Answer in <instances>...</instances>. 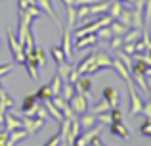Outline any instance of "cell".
Returning a JSON list of instances; mask_svg holds the SVG:
<instances>
[{
	"label": "cell",
	"mask_w": 151,
	"mask_h": 146,
	"mask_svg": "<svg viewBox=\"0 0 151 146\" xmlns=\"http://www.w3.org/2000/svg\"><path fill=\"white\" fill-rule=\"evenodd\" d=\"M6 33H8V46H10V52H12V56H14V62H17V64H25V50H23V44L17 41L14 29L8 27Z\"/></svg>",
	"instance_id": "1"
},
{
	"label": "cell",
	"mask_w": 151,
	"mask_h": 146,
	"mask_svg": "<svg viewBox=\"0 0 151 146\" xmlns=\"http://www.w3.org/2000/svg\"><path fill=\"white\" fill-rule=\"evenodd\" d=\"M111 65H113V58L109 56V52H105V50H96V60H94V64L90 65L88 73H98L101 71V69H111Z\"/></svg>",
	"instance_id": "2"
},
{
	"label": "cell",
	"mask_w": 151,
	"mask_h": 146,
	"mask_svg": "<svg viewBox=\"0 0 151 146\" xmlns=\"http://www.w3.org/2000/svg\"><path fill=\"white\" fill-rule=\"evenodd\" d=\"M126 85H128V94H130V110H128V113L132 117H136V115H140V113H142V108H144V98L136 92V89H134V81L126 83Z\"/></svg>",
	"instance_id": "3"
},
{
	"label": "cell",
	"mask_w": 151,
	"mask_h": 146,
	"mask_svg": "<svg viewBox=\"0 0 151 146\" xmlns=\"http://www.w3.org/2000/svg\"><path fill=\"white\" fill-rule=\"evenodd\" d=\"M19 115H21V119H23V129H25V131H29V135H31V133L40 131V129L44 127V123H46V119H42V117L25 115V113H19Z\"/></svg>",
	"instance_id": "4"
},
{
	"label": "cell",
	"mask_w": 151,
	"mask_h": 146,
	"mask_svg": "<svg viewBox=\"0 0 151 146\" xmlns=\"http://www.w3.org/2000/svg\"><path fill=\"white\" fill-rule=\"evenodd\" d=\"M69 106L75 112V115H82L84 112H88V98L81 92H75V96L69 100Z\"/></svg>",
	"instance_id": "5"
},
{
	"label": "cell",
	"mask_w": 151,
	"mask_h": 146,
	"mask_svg": "<svg viewBox=\"0 0 151 146\" xmlns=\"http://www.w3.org/2000/svg\"><path fill=\"white\" fill-rule=\"evenodd\" d=\"M98 35L96 33H86L82 35V37H77V41H75V46L73 50H84V48H92V46L98 44Z\"/></svg>",
	"instance_id": "6"
},
{
	"label": "cell",
	"mask_w": 151,
	"mask_h": 146,
	"mask_svg": "<svg viewBox=\"0 0 151 146\" xmlns=\"http://www.w3.org/2000/svg\"><path fill=\"white\" fill-rule=\"evenodd\" d=\"M75 90L84 94L88 100H92V79H90L88 75H81V77L77 79V83H75Z\"/></svg>",
	"instance_id": "7"
},
{
	"label": "cell",
	"mask_w": 151,
	"mask_h": 146,
	"mask_svg": "<svg viewBox=\"0 0 151 146\" xmlns=\"http://www.w3.org/2000/svg\"><path fill=\"white\" fill-rule=\"evenodd\" d=\"M37 4H38V8L42 10V14H46V15L52 19V21H54V25L58 27V29H61V21H59L55 10L52 8V0H37Z\"/></svg>",
	"instance_id": "8"
},
{
	"label": "cell",
	"mask_w": 151,
	"mask_h": 146,
	"mask_svg": "<svg viewBox=\"0 0 151 146\" xmlns=\"http://www.w3.org/2000/svg\"><path fill=\"white\" fill-rule=\"evenodd\" d=\"M37 102H38L37 94H27L21 102V113H25V115H35V110H37V106H38Z\"/></svg>",
	"instance_id": "9"
},
{
	"label": "cell",
	"mask_w": 151,
	"mask_h": 146,
	"mask_svg": "<svg viewBox=\"0 0 151 146\" xmlns=\"http://www.w3.org/2000/svg\"><path fill=\"white\" fill-rule=\"evenodd\" d=\"M109 131H111V135H115V137H121V139H128L130 137V129L126 127V123L124 121H111L109 123Z\"/></svg>",
	"instance_id": "10"
},
{
	"label": "cell",
	"mask_w": 151,
	"mask_h": 146,
	"mask_svg": "<svg viewBox=\"0 0 151 146\" xmlns=\"http://www.w3.org/2000/svg\"><path fill=\"white\" fill-rule=\"evenodd\" d=\"M71 38H73V29L67 27V29L63 31V41H61V50H63L67 60L73 58V42H71Z\"/></svg>",
	"instance_id": "11"
},
{
	"label": "cell",
	"mask_w": 151,
	"mask_h": 146,
	"mask_svg": "<svg viewBox=\"0 0 151 146\" xmlns=\"http://www.w3.org/2000/svg\"><path fill=\"white\" fill-rule=\"evenodd\" d=\"M111 69H115V73H117L124 83H130V81H132V77H130V69L126 68V65L122 64L119 58H113V65H111Z\"/></svg>",
	"instance_id": "12"
},
{
	"label": "cell",
	"mask_w": 151,
	"mask_h": 146,
	"mask_svg": "<svg viewBox=\"0 0 151 146\" xmlns=\"http://www.w3.org/2000/svg\"><path fill=\"white\" fill-rule=\"evenodd\" d=\"M109 6H111V0H101V2H92V4H88L90 17H94V15H103V14H107Z\"/></svg>",
	"instance_id": "13"
},
{
	"label": "cell",
	"mask_w": 151,
	"mask_h": 146,
	"mask_svg": "<svg viewBox=\"0 0 151 146\" xmlns=\"http://www.w3.org/2000/svg\"><path fill=\"white\" fill-rule=\"evenodd\" d=\"M29 137V131H25V129H15V131H10L8 133V144L10 146H17L19 142H23V140Z\"/></svg>",
	"instance_id": "14"
},
{
	"label": "cell",
	"mask_w": 151,
	"mask_h": 146,
	"mask_svg": "<svg viewBox=\"0 0 151 146\" xmlns=\"http://www.w3.org/2000/svg\"><path fill=\"white\" fill-rule=\"evenodd\" d=\"M78 123H81V129H90L94 127V125H98L100 121H98V115L92 112H84L81 115V119H78Z\"/></svg>",
	"instance_id": "15"
},
{
	"label": "cell",
	"mask_w": 151,
	"mask_h": 146,
	"mask_svg": "<svg viewBox=\"0 0 151 146\" xmlns=\"http://www.w3.org/2000/svg\"><path fill=\"white\" fill-rule=\"evenodd\" d=\"M101 98H105L107 102H109L111 108H115V106H119V92L115 86H105L101 92Z\"/></svg>",
	"instance_id": "16"
},
{
	"label": "cell",
	"mask_w": 151,
	"mask_h": 146,
	"mask_svg": "<svg viewBox=\"0 0 151 146\" xmlns=\"http://www.w3.org/2000/svg\"><path fill=\"white\" fill-rule=\"evenodd\" d=\"M94 60H96V52H90L88 56H84V58H82V62L75 68V69H77V73L78 75H86V73H88V69H90V65L94 64Z\"/></svg>",
	"instance_id": "17"
},
{
	"label": "cell",
	"mask_w": 151,
	"mask_h": 146,
	"mask_svg": "<svg viewBox=\"0 0 151 146\" xmlns=\"http://www.w3.org/2000/svg\"><path fill=\"white\" fill-rule=\"evenodd\" d=\"M14 108V96L10 92H6L4 89H0V112H6V110Z\"/></svg>",
	"instance_id": "18"
},
{
	"label": "cell",
	"mask_w": 151,
	"mask_h": 146,
	"mask_svg": "<svg viewBox=\"0 0 151 146\" xmlns=\"http://www.w3.org/2000/svg\"><path fill=\"white\" fill-rule=\"evenodd\" d=\"M73 68H75V65L71 64L69 60L58 64V75L61 77V81H69V75H71V71H73Z\"/></svg>",
	"instance_id": "19"
},
{
	"label": "cell",
	"mask_w": 151,
	"mask_h": 146,
	"mask_svg": "<svg viewBox=\"0 0 151 146\" xmlns=\"http://www.w3.org/2000/svg\"><path fill=\"white\" fill-rule=\"evenodd\" d=\"M35 94H37V98H38V100H42V102L52 100V98H54V92H52L50 85H40V86H38V90H37Z\"/></svg>",
	"instance_id": "20"
},
{
	"label": "cell",
	"mask_w": 151,
	"mask_h": 146,
	"mask_svg": "<svg viewBox=\"0 0 151 146\" xmlns=\"http://www.w3.org/2000/svg\"><path fill=\"white\" fill-rule=\"evenodd\" d=\"M75 92H77V90H75V85H73V83H69V81H63V85H61V92H59V94H61V96L65 98L67 102H69L71 98L75 96Z\"/></svg>",
	"instance_id": "21"
},
{
	"label": "cell",
	"mask_w": 151,
	"mask_h": 146,
	"mask_svg": "<svg viewBox=\"0 0 151 146\" xmlns=\"http://www.w3.org/2000/svg\"><path fill=\"white\" fill-rule=\"evenodd\" d=\"M44 106H46V110H48V115H52L55 121H58V123H61L63 113H61V112H59V110L54 106V102H52V100H46V102H44Z\"/></svg>",
	"instance_id": "22"
},
{
	"label": "cell",
	"mask_w": 151,
	"mask_h": 146,
	"mask_svg": "<svg viewBox=\"0 0 151 146\" xmlns=\"http://www.w3.org/2000/svg\"><path fill=\"white\" fill-rule=\"evenodd\" d=\"M33 58H35V62H37L38 68H40V65H44V64H46V50L42 48V46H37V44H35Z\"/></svg>",
	"instance_id": "23"
},
{
	"label": "cell",
	"mask_w": 151,
	"mask_h": 146,
	"mask_svg": "<svg viewBox=\"0 0 151 146\" xmlns=\"http://www.w3.org/2000/svg\"><path fill=\"white\" fill-rule=\"evenodd\" d=\"M90 17V12H88V4H81V6H77V21L81 23H86V19Z\"/></svg>",
	"instance_id": "24"
},
{
	"label": "cell",
	"mask_w": 151,
	"mask_h": 146,
	"mask_svg": "<svg viewBox=\"0 0 151 146\" xmlns=\"http://www.w3.org/2000/svg\"><path fill=\"white\" fill-rule=\"evenodd\" d=\"M109 110H111L109 102H107L105 98H101V100L98 102L96 106H92V108H90V112H92V113H96V115H98V113H103V112H109Z\"/></svg>",
	"instance_id": "25"
},
{
	"label": "cell",
	"mask_w": 151,
	"mask_h": 146,
	"mask_svg": "<svg viewBox=\"0 0 151 146\" xmlns=\"http://www.w3.org/2000/svg\"><path fill=\"white\" fill-rule=\"evenodd\" d=\"M50 56L54 58L55 64H61V62L67 60L65 54H63V50H61V46H52V48H50Z\"/></svg>",
	"instance_id": "26"
},
{
	"label": "cell",
	"mask_w": 151,
	"mask_h": 146,
	"mask_svg": "<svg viewBox=\"0 0 151 146\" xmlns=\"http://www.w3.org/2000/svg\"><path fill=\"white\" fill-rule=\"evenodd\" d=\"M50 85V89H52V92H54V96H58L59 92H61V85H63V81H61V77H59L58 73L52 77V81L48 83Z\"/></svg>",
	"instance_id": "27"
},
{
	"label": "cell",
	"mask_w": 151,
	"mask_h": 146,
	"mask_svg": "<svg viewBox=\"0 0 151 146\" xmlns=\"http://www.w3.org/2000/svg\"><path fill=\"white\" fill-rule=\"evenodd\" d=\"M96 35H98V38H101V41H111V38H113V33H111L109 25H105V27H101V29H98Z\"/></svg>",
	"instance_id": "28"
},
{
	"label": "cell",
	"mask_w": 151,
	"mask_h": 146,
	"mask_svg": "<svg viewBox=\"0 0 151 146\" xmlns=\"http://www.w3.org/2000/svg\"><path fill=\"white\" fill-rule=\"evenodd\" d=\"M121 46H122V38L121 37H113L109 41V50L111 52H117V50H121Z\"/></svg>",
	"instance_id": "29"
},
{
	"label": "cell",
	"mask_w": 151,
	"mask_h": 146,
	"mask_svg": "<svg viewBox=\"0 0 151 146\" xmlns=\"http://www.w3.org/2000/svg\"><path fill=\"white\" fill-rule=\"evenodd\" d=\"M109 115H111V121H121L122 119V110L119 106H115V108L109 110Z\"/></svg>",
	"instance_id": "30"
},
{
	"label": "cell",
	"mask_w": 151,
	"mask_h": 146,
	"mask_svg": "<svg viewBox=\"0 0 151 146\" xmlns=\"http://www.w3.org/2000/svg\"><path fill=\"white\" fill-rule=\"evenodd\" d=\"M140 133L144 137H151V119H145L144 123L140 125Z\"/></svg>",
	"instance_id": "31"
},
{
	"label": "cell",
	"mask_w": 151,
	"mask_h": 146,
	"mask_svg": "<svg viewBox=\"0 0 151 146\" xmlns=\"http://www.w3.org/2000/svg\"><path fill=\"white\" fill-rule=\"evenodd\" d=\"M35 117L48 119V110H46V106H37V110H35Z\"/></svg>",
	"instance_id": "32"
},
{
	"label": "cell",
	"mask_w": 151,
	"mask_h": 146,
	"mask_svg": "<svg viewBox=\"0 0 151 146\" xmlns=\"http://www.w3.org/2000/svg\"><path fill=\"white\" fill-rule=\"evenodd\" d=\"M145 119H151V102H144V108H142V113Z\"/></svg>",
	"instance_id": "33"
},
{
	"label": "cell",
	"mask_w": 151,
	"mask_h": 146,
	"mask_svg": "<svg viewBox=\"0 0 151 146\" xmlns=\"http://www.w3.org/2000/svg\"><path fill=\"white\" fill-rule=\"evenodd\" d=\"M12 68H14V64H12V62H8V64H0V77H4L6 73H10Z\"/></svg>",
	"instance_id": "34"
},
{
	"label": "cell",
	"mask_w": 151,
	"mask_h": 146,
	"mask_svg": "<svg viewBox=\"0 0 151 146\" xmlns=\"http://www.w3.org/2000/svg\"><path fill=\"white\" fill-rule=\"evenodd\" d=\"M59 142H61V137H59V133H58V135H54V137H52V139H50L44 146H58Z\"/></svg>",
	"instance_id": "35"
},
{
	"label": "cell",
	"mask_w": 151,
	"mask_h": 146,
	"mask_svg": "<svg viewBox=\"0 0 151 146\" xmlns=\"http://www.w3.org/2000/svg\"><path fill=\"white\" fill-rule=\"evenodd\" d=\"M0 146H10V144H8V131L0 133Z\"/></svg>",
	"instance_id": "36"
},
{
	"label": "cell",
	"mask_w": 151,
	"mask_h": 146,
	"mask_svg": "<svg viewBox=\"0 0 151 146\" xmlns=\"http://www.w3.org/2000/svg\"><path fill=\"white\" fill-rule=\"evenodd\" d=\"M119 2L122 4L124 8H132V4H134V0H119Z\"/></svg>",
	"instance_id": "37"
},
{
	"label": "cell",
	"mask_w": 151,
	"mask_h": 146,
	"mask_svg": "<svg viewBox=\"0 0 151 146\" xmlns=\"http://www.w3.org/2000/svg\"><path fill=\"white\" fill-rule=\"evenodd\" d=\"M58 146H71V144H67V142H65V140H61V142H59Z\"/></svg>",
	"instance_id": "38"
},
{
	"label": "cell",
	"mask_w": 151,
	"mask_h": 146,
	"mask_svg": "<svg viewBox=\"0 0 151 146\" xmlns=\"http://www.w3.org/2000/svg\"><path fill=\"white\" fill-rule=\"evenodd\" d=\"M0 89H4V77H0Z\"/></svg>",
	"instance_id": "39"
}]
</instances>
